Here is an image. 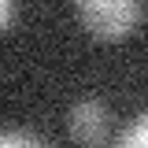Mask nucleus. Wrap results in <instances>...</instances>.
I'll return each instance as SVG.
<instances>
[{
    "mask_svg": "<svg viewBox=\"0 0 148 148\" xmlns=\"http://www.w3.org/2000/svg\"><path fill=\"white\" fill-rule=\"evenodd\" d=\"M11 15H15V4H11V0H0V30H4V22Z\"/></svg>",
    "mask_w": 148,
    "mask_h": 148,
    "instance_id": "obj_5",
    "label": "nucleus"
},
{
    "mask_svg": "<svg viewBox=\"0 0 148 148\" xmlns=\"http://www.w3.org/2000/svg\"><path fill=\"white\" fill-rule=\"evenodd\" d=\"M67 130H71V137L78 141L82 148H100L108 141V130H111V111L108 104H100V100H78L71 111H67Z\"/></svg>",
    "mask_w": 148,
    "mask_h": 148,
    "instance_id": "obj_2",
    "label": "nucleus"
},
{
    "mask_svg": "<svg viewBox=\"0 0 148 148\" xmlns=\"http://www.w3.org/2000/svg\"><path fill=\"white\" fill-rule=\"evenodd\" d=\"M0 148H48V145L26 130H0Z\"/></svg>",
    "mask_w": 148,
    "mask_h": 148,
    "instance_id": "obj_4",
    "label": "nucleus"
},
{
    "mask_svg": "<svg viewBox=\"0 0 148 148\" xmlns=\"http://www.w3.org/2000/svg\"><path fill=\"white\" fill-rule=\"evenodd\" d=\"M115 148H148V111L137 115V119L119 133V145Z\"/></svg>",
    "mask_w": 148,
    "mask_h": 148,
    "instance_id": "obj_3",
    "label": "nucleus"
},
{
    "mask_svg": "<svg viewBox=\"0 0 148 148\" xmlns=\"http://www.w3.org/2000/svg\"><path fill=\"white\" fill-rule=\"evenodd\" d=\"M78 15L85 22V30L96 37H126L137 30V22L145 18V4L141 0H82Z\"/></svg>",
    "mask_w": 148,
    "mask_h": 148,
    "instance_id": "obj_1",
    "label": "nucleus"
}]
</instances>
